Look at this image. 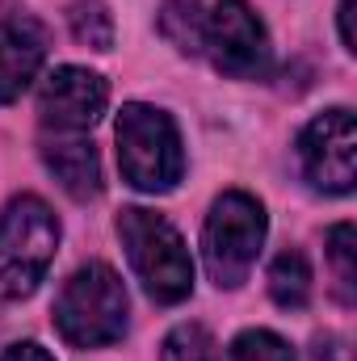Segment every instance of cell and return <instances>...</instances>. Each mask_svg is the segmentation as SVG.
Here are the masks:
<instances>
[{
    "label": "cell",
    "instance_id": "1",
    "mask_svg": "<svg viewBox=\"0 0 357 361\" xmlns=\"http://www.w3.org/2000/svg\"><path fill=\"white\" fill-rule=\"evenodd\" d=\"M59 248V219L42 197H13L0 214V298H25L38 290Z\"/></svg>",
    "mask_w": 357,
    "mask_h": 361
},
{
    "label": "cell",
    "instance_id": "2",
    "mask_svg": "<svg viewBox=\"0 0 357 361\" xmlns=\"http://www.w3.org/2000/svg\"><path fill=\"white\" fill-rule=\"evenodd\" d=\"M118 235L126 244L131 269L156 302H181L193 290V261L185 252L181 231L156 210L131 206L118 214Z\"/></svg>",
    "mask_w": 357,
    "mask_h": 361
},
{
    "label": "cell",
    "instance_id": "3",
    "mask_svg": "<svg viewBox=\"0 0 357 361\" xmlns=\"http://www.w3.org/2000/svg\"><path fill=\"white\" fill-rule=\"evenodd\" d=\"M55 328L76 349H101L126 332V290L109 265H85L55 298Z\"/></svg>",
    "mask_w": 357,
    "mask_h": 361
},
{
    "label": "cell",
    "instance_id": "4",
    "mask_svg": "<svg viewBox=\"0 0 357 361\" xmlns=\"http://www.w3.org/2000/svg\"><path fill=\"white\" fill-rule=\"evenodd\" d=\"M118 164L143 193H164L181 180L185 152L173 118L156 105H126L118 114Z\"/></svg>",
    "mask_w": 357,
    "mask_h": 361
},
{
    "label": "cell",
    "instance_id": "5",
    "mask_svg": "<svg viewBox=\"0 0 357 361\" xmlns=\"http://www.w3.org/2000/svg\"><path fill=\"white\" fill-rule=\"evenodd\" d=\"M265 244V210L248 193H223L210 206L202 248H206V269L214 286H240L248 269L257 265V252Z\"/></svg>",
    "mask_w": 357,
    "mask_h": 361
},
{
    "label": "cell",
    "instance_id": "6",
    "mask_svg": "<svg viewBox=\"0 0 357 361\" xmlns=\"http://www.w3.org/2000/svg\"><path fill=\"white\" fill-rule=\"evenodd\" d=\"M206 51L223 76L257 80L269 68V38L248 0H219L206 13Z\"/></svg>",
    "mask_w": 357,
    "mask_h": 361
},
{
    "label": "cell",
    "instance_id": "7",
    "mask_svg": "<svg viewBox=\"0 0 357 361\" xmlns=\"http://www.w3.org/2000/svg\"><path fill=\"white\" fill-rule=\"evenodd\" d=\"M298 160L303 173L315 189L328 193H349L357 180V126L349 109H328L320 114L303 135H298Z\"/></svg>",
    "mask_w": 357,
    "mask_h": 361
},
{
    "label": "cell",
    "instance_id": "8",
    "mask_svg": "<svg viewBox=\"0 0 357 361\" xmlns=\"http://www.w3.org/2000/svg\"><path fill=\"white\" fill-rule=\"evenodd\" d=\"M105 101H109V89H105V80L97 72H89V68H55L42 80L38 114L55 130H89L101 118Z\"/></svg>",
    "mask_w": 357,
    "mask_h": 361
},
{
    "label": "cell",
    "instance_id": "9",
    "mask_svg": "<svg viewBox=\"0 0 357 361\" xmlns=\"http://www.w3.org/2000/svg\"><path fill=\"white\" fill-rule=\"evenodd\" d=\"M42 59H47V34L30 17L0 21V105L17 101L30 89Z\"/></svg>",
    "mask_w": 357,
    "mask_h": 361
},
{
    "label": "cell",
    "instance_id": "10",
    "mask_svg": "<svg viewBox=\"0 0 357 361\" xmlns=\"http://www.w3.org/2000/svg\"><path fill=\"white\" fill-rule=\"evenodd\" d=\"M42 160L47 169L55 173V180L76 197V202H89L101 193V160H97V147L89 139H76V130H59L55 139L42 143Z\"/></svg>",
    "mask_w": 357,
    "mask_h": 361
},
{
    "label": "cell",
    "instance_id": "11",
    "mask_svg": "<svg viewBox=\"0 0 357 361\" xmlns=\"http://www.w3.org/2000/svg\"><path fill=\"white\" fill-rule=\"evenodd\" d=\"M160 34L185 51V55H202L206 51V13L198 0H169L160 8Z\"/></svg>",
    "mask_w": 357,
    "mask_h": 361
},
{
    "label": "cell",
    "instance_id": "12",
    "mask_svg": "<svg viewBox=\"0 0 357 361\" xmlns=\"http://www.w3.org/2000/svg\"><path fill=\"white\" fill-rule=\"evenodd\" d=\"M269 294L286 311H303L307 307V298H311V269H307L303 252H282L269 265Z\"/></svg>",
    "mask_w": 357,
    "mask_h": 361
},
{
    "label": "cell",
    "instance_id": "13",
    "mask_svg": "<svg viewBox=\"0 0 357 361\" xmlns=\"http://www.w3.org/2000/svg\"><path fill=\"white\" fill-rule=\"evenodd\" d=\"M68 21H72V34H76L80 47H92V51L114 47V17L101 0H76L68 8Z\"/></svg>",
    "mask_w": 357,
    "mask_h": 361
},
{
    "label": "cell",
    "instance_id": "14",
    "mask_svg": "<svg viewBox=\"0 0 357 361\" xmlns=\"http://www.w3.org/2000/svg\"><path fill=\"white\" fill-rule=\"evenodd\" d=\"M164 361H219V349H214V341H210L206 328L181 324L164 341Z\"/></svg>",
    "mask_w": 357,
    "mask_h": 361
},
{
    "label": "cell",
    "instance_id": "15",
    "mask_svg": "<svg viewBox=\"0 0 357 361\" xmlns=\"http://www.w3.org/2000/svg\"><path fill=\"white\" fill-rule=\"evenodd\" d=\"M231 361H294V349H290L277 332L257 328V332L236 336V345H231Z\"/></svg>",
    "mask_w": 357,
    "mask_h": 361
},
{
    "label": "cell",
    "instance_id": "16",
    "mask_svg": "<svg viewBox=\"0 0 357 361\" xmlns=\"http://www.w3.org/2000/svg\"><path fill=\"white\" fill-rule=\"evenodd\" d=\"M328 257L337 265V277H341V298L353 307V281H357V269H353V223H341L328 231Z\"/></svg>",
    "mask_w": 357,
    "mask_h": 361
},
{
    "label": "cell",
    "instance_id": "17",
    "mask_svg": "<svg viewBox=\"0 0 357 361\" xmlns=\"http://www.w3.org/2000/svg\"><path fill=\"white\" fill-rule=\"evenodd\" d=\"M0 361H55L42 345H8L4 353H0Z\"/></svg>",
    "mask_w": 357,
    "mask_h": 361
},
{
    "label": "cell",
    "instance_id": "18",
    "mask_svg": "<svg viewBox=\"0 0 357 361\" xmlns=\"http://www.w3.org/2000/svg\"><path fill=\"white\" fill-rule=\"evenodd\" d=\"M341 42L353 51V0H341Z\"/></svg>",
    "mask_w": 357,
    "mask_h": 361
}]
</instances>
